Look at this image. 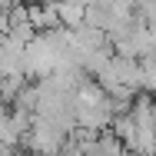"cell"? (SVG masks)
Instances as JSON below:
<instances>
[{
    "instance_id": "obj_1",
    "label": "cell",
    "mask_w": 156,
    "mask_h": 156,
    "mask_svg": "<svg viewBox=\"0 0 156 156\" xmlns=\"http://www.w3.org/2000/svg\"><path fill=\"white\" fill-rule=\"evenodd\" d=\"M66 129H60L57 123H50V120H43V116H33L30 129H27V136H23V150L30 156H57L63 150V143H66Z\"/></svg>"
},
{
    "instance_id": "obj_3",
    "label": "cell",
    "mask_w": 156,
    "mask_h": 156,
    "mask_svg": "<svg viewBox=\"0 0 156 156\" xmlns=\"http://www.w3.org/2000/svg\"><path fill=\"white\" fill-rule=\"evenodd\" d=\"M140 73H143V93L156 96V53L140 57Z\"/></svg>"
},
{
    "instance_id": "obj_2",
    "label": "cell",
    "mask_w": 156,
    "mask_h": 156,
    "mask_svg": "<svg viewBox=\"0 0 156 156\" xmlns=\"http://www.w3.org/2000/svg\"><path fill=\"white\" fill-rule=\"evenodd\" d=\"M57 17H60V27H66V30H76V27H83L87 7L73 3V0H57Z\"/></svg>"
},
{
    "instance_id": "obj_4",
    "label": "cell",
    "mask_w": 156,
    "mask_h": 156,
    "mask_svg": "<svg viewBox=\"0 0 156 156\" xmlns=\"http://www.w3.org/2000/svg\"><path fill=\"white\" fill-rule=\"evenodd\" d=\"M17 7H23V0H0V13H13Z\"/></svg>"
}]
</instances>
